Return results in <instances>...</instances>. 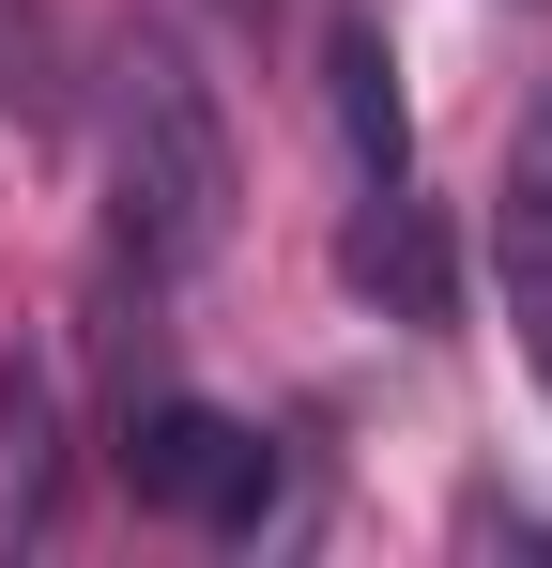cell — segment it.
I'll use <instances>...</instances> for the list:
<instances>
[{"instance_id":"cell-1","label":"cell","mask_w":552,"mask_h":568,"mask_svg":"<svg viewBox=\"0 0 552 568\" xmlns=\"http://www.w3.org/2000/svg\"><path fill=\"white\" fill-rule=\"evenodd\" d=\"M231 123H215V78L184 62L170 31H139L123 62H108V231H123V262L139 277H184V262H215L231 246Z\"/></svg>"},{"instance_id":"cell-2","label":"cell","mask_w":552,"mask_h":568,"mask_svg":"<svg viewBox=\"0 0 552 568\" xmlns=\"http://www.w3.org/2000/svg\"><path fill=\"white\" fill-rule=\"evenodd\" d=\"M123 491L170 507V523H200V538H262L292 507V462L246 415H215V399H123Z\"/></svg>"},{"instance_id":"cell-3","label":"cell","mask_w":552,"mask_h":568,"mask_svg":"<svg viewBox=\"0 0 552 568\" xmlns=\"http://www.w3.org/2000/svg\"><path fill=\"white\" fill-rule=\"evenodd\" d=\"M338 277L384 292L399 323H446V231L415 185H354V231H338Z\"/></svg>"},{"instance_id":"cell-4","label":"cell","mask_w":552,"mask_h":568,"mask_svg":"<svg viewBox=\"0 0 552 568\" xmlns=\"http://www.w3.org/2000/svg\"><path fill=\"white\" fill-rule=\"evenodd\" d=\"M323 108H338V154H354V185H415L399 62H384V31H368V16H338V31H323Z\"/></svg>"},{"instance_id":"cell-5","label":"cell","mask_w":552,"mask_h":568,"mask_svg":"<svg viewBox=\"0 0 552 568\" xmlns=\"http://www.w3.org/2000/svg\"><path fill=\"white\" fill-rule=\"evenodd\" d=\"M47 507H62V399H47V369L0 354V554H31Z\"/></svg>"},{"instance_id":"cell-6","label":"cell","mask_w":552,"mask_h":568,"mask_svg":"<svg viewBox=\"0 0 552 568\" xmlns=\"http://www.w3.org/2000/svg\"><path fill=\"white\" fill-rule=\"evenodd\" d=\"M491 262H507V323H522V354H538V384H552V200H522V185H507V231H491Z\"/></svg>"},{"instance_id":"cell-7","label":"cell","mask_w":552,"mask_h":568,"mask_svg":"<svg viewBox=\"0 0 552 568\" xmlns=\"http://www.w3.org/2000/svg\"><path fill=\"white\" fill-rule=\"evenodd\" d=\"M522 200H552V93H538V123H522Z\"/></svg>"},{"instance_id":"cell-8","label":"cell","mask_w":552,"mask_h":568,"mask_svg":"<svg viewBox=\"0 0 552 568\" xmlns=\"http://www.w3.org/2000/svg\"><path fill=\"white\" fill-rule=\"evenodd\" d=\"M215 16H262V0H215Z\"/></svg>"}]
</instances>
